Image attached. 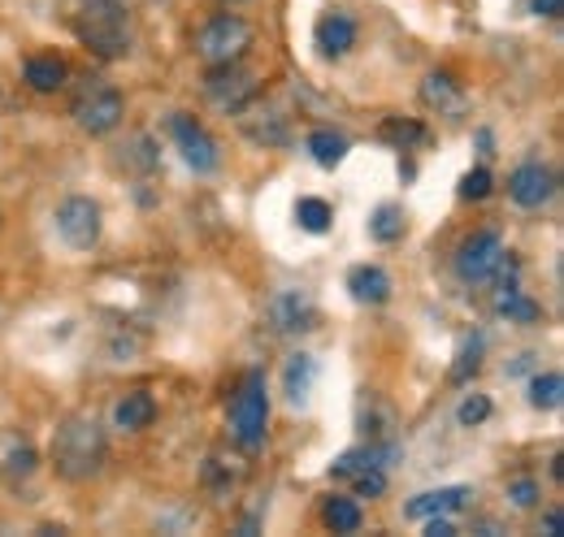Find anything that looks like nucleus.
<instances>
[{
    "label": "nucleus",
    "mask_w": 564,
    "mask_h": 537,
    "mask_svg": "<svg viewBox=\"0 0 564 537\" xmlns=\"http://www.w3.org/2000/svg\"><path fill=\"white\" fill-rule=\"evenodd\" d=\"M48 460L62 481H91L100 476L105 460H109V438H105V425L91 416V412H70L57 420L53 429V447H48Z\"/></svg>",
    "instance_id": "obj_1"
},
{
    "label": "nucleus",
    "mask_w": 564,
    "mask_h": 537,
    "mask_svg": "<svg viewBox=\"0 0 564 537\" xmlns=\"http://www.w3.org/2000/svg\"><path fill=\"white\" fill-rule=\"evenodd\" d=\"M74 35L100 62H122L131 53V9L127 0H74Z\"/></svg>",
    "instance_id": "obj_2"
},
{
    "label": "nucleus",
    "mask_w": 564,
    "mask_h": 537,
    "mask_svg": "<svg viewBox=\"0 0 564 537\" xmlns=\"http://www.w3.org/2000/svg\"><path fill=\"white\" fill-rule=\"evenodd\" d=\"M70 118L83 134L100 139V134H113L122 127L127 100H122V91H118L113 83H105V78H83L70 100Z\"/></svg>",
    "instance_id": "obj_3"
},
{
    "label": "nucleus",
    "mask_w": 564,
    "mask_h": 537,
    "mask_svg": "<svg viewBox=\"0 0 564 537\" xmlns=\"http://www.w3.org/2000/svg\"><path fill=\"white\" fill-rule=\"evenodd\" d=\"M230 438L243 447V451H261L265 447V434H270V391H265V373H248L243 386L235 391L230 399Z\"/></svg>",
    "instance_id": "obj_4"
},
{
    "label": "nucleus",
    "mask_w": 564,
    "mask_h": 537,
    "mask_svg": "<svg viewBox=\"0 0 564 537\" xmlns=\"http://www.w3.org/2000/svg\"><path fill=\"white\" fill-rule=\"evenodd\" d=\"M252 22L239 18V13H213L209 22L196 31V57L205 66H230V62H243L248 48H252Z\"/></svg>",
    "instance_id": "obj_5"
},
{
    "label": "nucleus",
    "mask_w": 564,
    "mask_h": 537,
    "mask_svg": "<svg viewBox=\"0 0 564 537\" xmlns=\"http://www.w3.org/2000/svg\"><path fill=\"white\" fill-rule=\"evenodd\" d=\"M53 230L70 252H91L105 234V212L91 196H66L53 212Z\"/></svg>",
    "instance_id": "obj_6"
},
{
    "label": "nucleus",
    "mask_w": 564,
    "mask_h": 537,
    "mask_svg": "<svg viewBox=\"0 0 564 537\" xmlns=\"http://www.w3.org/2000/svg\"><path fill=\"white\" fill-rule=\"evenodd\" d=\"M165 134H170V143L178 147V156L187 161V169H196V174H217L221 169V147H217V139L205 131V122H196L192 113H170L165 118Z\"/></svg>",
    "instance_id": "obj_7"
},
{
    "label": "nucleus",
    "mask_w": 564,
    "mask_h": 537,
    "mask_svg": "<svg viewBox=\"0 0 564 537\" xmlns=\"http://www.w3.org/2000/svg\"><path fill=\"white\" fill-rule=\"evenodd\" d=\"M503 239H499V230H474L460 248H456V277L465 282V286H487L491 282V273L499 268L503 261Z\"/></svg>",
    "instance_id": "obj_8"
},
{
    "label": "nucleus",
    "mask_w": 564,
    "mask_h": 537,
    "mask_svg": "<svg viewBox=\"0 0 564 537\" xmlns=\"http://www.w3.org/2000/svg\"><path fill=\"white\" fill-rule=\"evenodd\" d=\"M317 299L300 286H286V291H274L270 304H265V326L274 335H308L317 330Z\"/></svg>",
    "instance_id": "obj_9"
},
{
    "label": "nucleus",
    "mask_w": 564,
    "mask_h": 537,
    "mask_svg": "<svg viewBox=\"0 0 564 537\" xmlns=\"http://www.w3.org/2000/svg\"><path fill=\"white\" fill-rule=\"evenodd\" d=\"M556 187H561V178L543 161H525V165H517L508 174V200L517 204V208H530V212L547 208V204L556 200Z\"/></svg>",
    "instance_id": "obj_10"
},
{
    "label": "nucleus",
    "mask_w": 564,
    "mask_h": 537,
    "mask_svg": "<svg viewBox=\"0 0 564 537\" xmlns=\"http://www.w3.org/2000/svg\"><path fill=\"white\" fill-rule=\"evenodd\" d=\"M235 122H239V131L248 134L252 143H261V147H286L291 143V118H282L279 109L270 105V100H261V96H252L243 109H235L230 113Z\"/></svg>",
    "instance_id": "obj_11"
},
{
    "label": "nucleus",
    "mask_w": 564,
    "mask_h": 537,
    "mask_svg": "<svg viewBox=\"0 0 564 537\" xmlns=\"http://www.w3.org/2000/svg\"><path fill=\"white\" fill-rule=\"evenodd\" d=\"M205 96H209V105H217L221 113H235V109H243L257 96V78L239 66V62L209 66V74H205Z\"/></svg>",
    "instance_id": "obj_12"
},
{
    "label": "nucleus",
    "mask_w": 564,
    "mask_h": 537,
    "mask_svg": "<svg viewBox=\"0 0 564 537\" xmlns=\"http://www.w3.org/2000/svg\"><path fill=\"white\" fill-rule=\"evenodd\" d=\"M356 35H360V26H356L352 13H344V9L322 13L317 26H313V44H317V53H322L326 62L348 57V53L356 48Z\"/></svg>",
    "instance_id": "obj_13"
},
{
    "label": "nucleus",
    "mask_w": 564,
    "mask_h": 537,
    "mask_svg": "<svg viewBox=\"0 0 564 537\" xmlns=\"http://www.w3.org/2000/svg\"><path fill=\"white\" fill-rule=\"evenodd\" d=\"M422 105H425V109H434L438 118L456 122V118H465L469 96H465V87H460L452 74L434 69V74H425V78H422Z\"/></svg>",
    "instance_id": "obj_14"
},
{
    "label": "nucleus",
    "mask_w": 564,
    "mask_h": 537,
    "mask_svg": "<svg viewBox=\"0 0 564 537\" xmlns=\"http://www.w3.org/2000/svg\"><path fill=\"white\" fill-rule=\"evenodd\" d=\"M474 498L469 485H438V490H425V494H413L404 503V516L409 520H430V516H447V512H460L465 503Z\"/></svg>",
    "instance_id": "obj_15"
},
{
    "label": "nucleus",
    "mask_w": 564,
    "mask_h": 537,
    "mask_svg": "<svg viewBox=\"0 0 564 537\" xmlns=\"http://www.w3.org/2000/svg\"><path fill=\"white\" fill-rule=\"evenodd\" d=\"M348 295L365 308H382L391 299V273L382 265H352L348 268Z\"/></svg>",
    "instance_id": "obj_16"
},
{
    "label": "nucleus",
    "mask_w": 564,
    "mask_h": 537,
    "mask_svg": "<svg viewBox=\"0 0 564 537\" xmlns=\"http://www.w3.org/2000/svg\"><path fill=\"white\" fill-rule=\"evenodd\" d=\"M313 386H317V360L308 351L291 355L286 369H282V395H286V403L291 407H304V403L313 399Z\"/></svg>",
    "instance_id": "obj_17"
},
{
    "label": "nucleus",
    "mask_w": 564,
    "mask_h": 537,
    "mask_svg": "<svg viewBox=\"0 0 564 537\" xmlns=\"http://www.w3.org/2000/svg\"><path fill=\"white\" fill-rule=\"evenodd\" d=\"M113 420H118V429L140 434V429H148V425L156 420V399H152L148 391H131V395H122V399H118Z\"/></svg>",
    "instance_id": "obj_18"
},
{
    "label": "nucleus",
    "mask_w": 564,
    "mask_h": 537,
    "mask_svg": "<svg viewBox=\"0 0 564 537\" xmlns=\"http://www.w3.org/2000/svg\"><path fill=\"white\" fill-rule=\"evenodd\" d=\"M22 78L35 87V91H62L66 87V78H70V69H66V62L62 57H26L22 62Z\"/></svg>",
    "instance_id": "obj_19"
},
{
    "label": "nucleus",
    "mask_w": 564,
    "mask_h": 537,
    "mask_svg": "<svg viewBox=\"0 0 564 537\" xmlns=\"http://www.w3.org/2000/svg\"><path fill=\"white\" fill-rule=\"evenodd\" d=\"M404 230H409V221H404V208H400V204H378V208L369 212V239H373V243L391 248V243L404 239Z\"/></svg>",
    "instance_id": "obj_20"
},
{
    "label": "nucleus",
    "mask_w": 564,
    "mask_h": 537,
    "mask_svg": "<svg viewBox=\"0 0 564 537\" xmlns=\"http://www.w3.org/2000/svg\"><path fill=\"white\" fill-rule=\"evenodd\" d=\"M495 313H499L503 321H512V326H534V321L543 317V308H539L525 291H517V286L495 291Z\"/></svg>",
    "instance_id": "obj_21"
},
{
    "label": "nucleus",
    "mask_w": 564,
    "mask_h": 537,
    "mask_svg": "<svg viewBox=\"0 0 564 537\" xmlns=\"http://www.w3.org/2000/svg\"><path fill=\"white\" fill-rule=\"evenodd\" d=\"M322 520H326V529H335V534H360V525H365L360 503L348 498V494H330L326 507H322Z\"/></svg>",
    "instance_id": "obj_22"
},
{
    "label": "nucleus",
    "mask_w": 564,
    "mask_h": 537,
    "mask_svg": "<svg viewBox=\"0 0 564 537\" xmlns=\"http://www.w3.org/2000/svg\"><path fill=\"white\" fill-rule=\"evenodd\" d=\"M122 152V165L131 169V174H156L161 169V147H156V139L152 134H135L127 147H118Z\"/></svg>",
    "instance_id": "obj_23"
},
{
    "label": "nucleus",
    "mask_w": 564,
    "mask_h": 537,
    "mask_svg": "<svg viewBox=\"0 0 564 537\" xmlns=\"http://www.w3.org/2000/svg\"><path fill=\"white\" fill-rule=\"evenodd\" d=\"M35 464H40V456L31 442L0 438V476H26V472H35Z\"/></svg>",
    "instance_id": "obj_24"
},
{
    "label": "nucleus",
    "mask_w": 564,
    "mask_h": 537,
    "mask_svg": "<svg viewBox=\"0 0 564 537\" xmlns=\"http://www.w3.org/2000/svg\"><path fill=\"white\" fill-rule=\"evenodd\" d=\"M335 221V208L322 200V196H300L295 200V226L308 230V234H326Z\"/></svg>",
    "instance_id": "obj_25"
},
{
    "label": "nucleus",
    "mask_w": 564,
    "mask_h": 537,
    "mask_svg": "<svg viewBox=\"0 0 564 537\" xmlns=\"http://www.w3.org/2000/svg\"><path fill=\"white\" fill-rule=\"evenodd\" d=\"M308 156H313L322 169H335V165H344V156H348V139L335 131H313L308 134Z\"/></svg>",
    "instance_id": "obj_26"
},
{
    "label": "nucleus",
    "mask_w": 564,
    "mask_h": 537,
    "mask_svg": "<svg viewBox=\"0 0 564 537\" xmlns=\"http://www.w3.org/2000/svg\"><path fill=\"white\" fill-rule=\"evenodd\" d=\"M561 399H564V377L556 373V369L530 377V407H539V412H556Z\"/></svg>",
    "instance_id": "obj_27"
},
{
    "label": "nucleus",
    "mask_w": 564,
    "mask_h": 537,
    "mask_svg": "<svg viewBox=\"0 0 564 537\" xmlns=\"http://www.w3.org/2000/svg\"><path fill=\"white\" fill-rule=\"evenodd\" d=\"M478 364H482V335H469L465 338V347H460V355H456L452 382H456V386L469 382V373H478Z\"/></svg>",
    "instance_id": "obj_28"
},
{
    "label": "nucleus",
    "mask_w": 564,
    "mask_h": 537,
    "mask_svg": "<svg viewBox=\"0 0 564 537\" xmlns=\"http://www.w3.org/2000/svg\"><path fill=\"white\" fill-rule=\"evenodd\" d=\"M487 416H491V399H487V395H478V391H474V395H465L460 407H456V425H460V429H474V425H482Z\"/></svg>",
    "instance_id": "obj_29"
},
{
    "label": "nucleus",
    "mask_w": 564,
    "mask_h": 537,
    "mask_svg": "<svg viewBox=\"0 0 564 537\" xmlns=\"http://www.w3.org/2000/svg\"><path fill=\"white\" fill-rule=\"evenodd\" d=\"M348 481H352L356 498H382L387 494V469H360Z\"/></svg>",
    "instance_id": "obj_30"
},
{
    "label": "nucleus",
    "mask_w": 564,
    "mask_h": 537,
    "mask_svg": "<svg viewBox=\"0 0 564 537\" xmlns=\"http://www.w3.org/2000/svg\"><path fill=\"white\" fill-rule=\"evenodd\" d=\"M382 134H387L391 143H400V152H409L413 143H425V127H417V122H400V118H391V122L382 127Z\"/></svg>",
    "instance_id": "obj_31"
},
{
    "label": "nucleus",
    "mask_w": 564,
    "mask_h": 537,
    "mask_svg": "<svg viewBox=\"0 0 564 537\" xmlns=\"http://www.w3.org/2000/svg\"><path fill=\"white\" fill-rule=\"evenodd\" d=\"M487 196H491V169L478 165L460 178V200H487Z\"/></svg>",
    "instance_id": "obj_32"
},
{
    "label": "nucleus",
    "mask_w": 564,
    "mask_h": 537,
    "mask_svg": "<svg viewBox=\"0 0 564 537\" xmlns=\"http://www.w3.org/2000/svg\"><path fill=\"white\" fill-rule=\"evenodd\" d=\"M508 503L521 507V512L539 507V481H534V476H517V481H508Z\"/></svg>",
    "instance_id": "obj_33"
},
{
    "label": "nucleus",
    "mask_w": 564,
    "mask_h": 537,
    "mask_svg": "<svg viewBox=\"0 0 564 537\" xmlns=\"http://www.w3.org/2000/svg\"><path fill=\"white\" fill-rule=\"evenodd\" d=\"M425 534L430 537H456V525H452L447 516H430V520H425Z\"/></svg>",
    "instance_id": "obj_34"
},
{
    "label": "nucleus",
    "mask_w": 564,
    "mask_h": 537,
    "mask_svg": "<svg viewBox=\"0 0 564 537\" xmlns=\"http://www.w3.org/2000/svg\"><path fill=\"white\" fill-rule=\"evenodd\" d=\"M534 13H539V18H561L564 0H534Z\"/></svg>",
    "instance_id": "obj_35"
},
{
    "label": "nucleus",
    "mask_w": 564,
    "mask_h": 537,
    "mask_svg": "<svg viewBox=\"0 0 564 537\" xmlns=\"http://www.w3.org/2000/svg\"><path fill=\"white\" fill-rule=\"evenodd\" d=\"M543 529H547L552 537H561V529H564V516H561V512H547V516H543Z\"/></svg>",
    "instance_id": "obj_36"
},
{
    "label": "nucleus",
    "mask_w": 564,
    "mask_h": 537,
    "mask_svg": "<svg viewBox=\"0 0 564 537\" xmlns=\"http://www.w3.org/2000/svg\"><path fill=\"white\" fill-rule=\"evenodd\" d=\"M221 4H243V0H221Z\"/></svg>",
    "instance_id": "obj_37"
},
{
    "label": "nucleus",
    "mask_w": 564,
    "mask_h": 537,
    "mask_svg": "<svg viewBox=\"0 0 564 537\" xmlns=\"http://www.w3.org/2000/svg\"><path fill=\"white\" fill-rule=\"evenodd\" d=\"M0 221H4V217H0Z\"/></svg>",
    "instance_id": "obj_38"
}]
</instances>
